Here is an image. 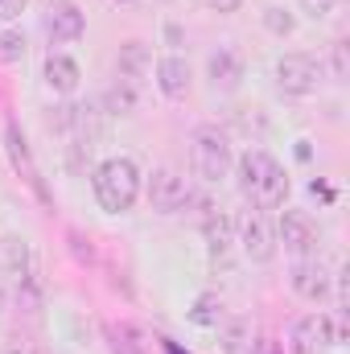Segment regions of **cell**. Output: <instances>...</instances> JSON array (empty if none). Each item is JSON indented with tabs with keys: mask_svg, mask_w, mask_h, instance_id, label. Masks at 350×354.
<instances>
[{
	"mask_svg": "<svg viewBox=\"0 0 350 354\" xmlns=\"http://www.w3.org/2000/svg\"><path fill=\"white\" fill-rule=\"evenodd\" d=\"M29 8V0H0V21H17Z\"/></svg>",
	"mask_w": 350,
	"mask_h": 354,
	"instance_id": "cell-24",
	"label": "cell"
},
{
	"mask_svg": "<svg viewBox=\"0 0 350 354\" xmlns=\"http://www.w3.org/2000/svg\"><path fill=\"white\" fill-rule=\"evenodd\" d=\"M235 174H239V189L243 198L256 206V210H280L284 198H288V177L280 169V161L264 149H248L239 161H235Z\"/></svg>",
	"mask_w": 350,
	"mask_h": 354,
	"instance_id": "cell-1",
	"label": "cell"
},
{
	"mask_svg": "<svg viewBox=\"0 0 350 354\" xmlns=\"http://www.w3.org/2000/svg\"><path fill=\"white\" fill-rule=\"evenodd\" d=\"M288 284H293V292H297L301 301L322 305V301L330 297V288H334V276H330V268L322 264L317 256H309V260H297V264H293Z\"/></svg>",
	"mask_w": 350,
	"mask_h": 354,
	"instance_id": "cell-9",
	"label": "cell"
},
{
	"mask_svg": "<svg viewBox=\"0 0 350 354\" xmlns=\"http://www.w3.org/2000/svg\"><path fill=\"white\" fill-rule=\"evenodd\" d=\"M4 149H8V161H12V169L25 177L42 198H46V189H42V174H37V165H33V157H29V145H25V136H21V128L12 124L8 132H4Z\"/></svg>",
	"mask_w": 350,
	"mask_h": 354,
	"instance_id": "cell-15",
	"label": "cell"
},
{
	"mask_svg": "<svg viewBox=\"0 0 350 354\" xmlns=\"http://www.w3.org/2000/svg\"><path fill=\"white\" fill-rule=\"evenodd\" d=\"M79 83H83V71H79L75 58H66V54H50L46 58V87L54 95H75Z\"/></svg>",
	"mask_w": 350,
	"mask_h": 354,
	"instance_id": "cell-14",
	"label": "cell"
},
{
	"mask_svg": "<svg viewBox=\"0 0 350 354\" xmlns=\"http://www.w3.org/2000/svg\"><path fill=\"white\" fill-rule=\"evenodd\" d=\"M190 161H194V174L202 177V181H210V185L223 181V177L231 174V165H235L227 132H219L214 124L194 128V136H190Z\"/></svg>",
	"mask_w": 350,
	"mask_h": 354,
	"instance_id": "cell-3",
	"label": "cell"
},
{
	"mask_svg": "<svg viewBox=\"0 0 350 354\" xmlns=\"http://www.w3.org/2000/svg\"><path fill=\"white\" fill-rule=\"evenodd\" d=\"M145 194H149V206L161 210V214H177V210L190 202V185H185V177L177 174V169H169V165H161V169L149 174Z\"/></svg>",
	"mask_w": 350,
	"mask_h": 354,
	"instance_id": "cell-8",
	"label": "cell"
},
{
	"mask_svg": "<svg viewBox=\"0 0 350 354\" xmlns=\"http://www.w3.org/2000/svg\"><path fill=\"white\" fill-rule=\"evenodd\" d=\"M149 66H153V54H149L145 41H124V46H120V54H116V71H120V79L140 83V79L149 75Z\"/></svg>",
	"mask_w": 350,
	"mask_h": 354,
	"instance_id": "cell-16",
	"label": "cell"
},
{
	"mask_svg": "<svg viewBox=\"0 0 350 354\" xmlns=\"http://www.w3.org/2000/svg\"><path fill=\"white\" fill-rule=\"evenodd\" d=\"M190 322L202 326V330H214V326L223 322V301H219L214 292H202V297L194 301V309H190Z\"/></svg>",
	"mask_w": 350,
	"mask_h": 354,
	"instance_id": "cell-20",
	"label": "cell"
},
{
	"mask_svg": "<svg viewBox=\"0 0 350 354\" xmlns=\"http://www.w3.org/2000/svg\"><path fill=\"white\" fill-rule=\"evenodd\" d=\"M338 342V326L330 313H309L293 326V338H288V354H326Z\"/></svg>",
	"mask_w": 350,
	"mask_h": 354,
	"instance_id": "cell-6",
	"label": "cell"
},
{
	"mask_svg": "<svg viewBox=\"0 0 350 354\" xmlns=\"http://www.w3.org/2000/svg\"><path fill=\"white\" fill-rule=\"evenodd\" d=\"M136 107H140V87L132 79L116 75V83L103 91V111L107 115H136Z\"/></svg>",
	"mask_w": 350,
	"mask_h": 354,
	"instance_id": "cell-17",
	"label": "cell"
},
{
	"mask_svg": "<svg viewBox=\"0 0 350 354\" xmlns=\"http://www.w3.org/2000/svg\"><path fill=\"white\" fill-rule=\"evenodd\" d=\"M206 79H210V87L219 91H235L239 87V79H243V62H239V54L235 50H227V46H219L210 58H206Z\"/></svg>",
	"mask_w": 350,
	"mask_h": 354,
	"instance_id": "cell-13",
	"label": "cell"
},
{
	"mask_svg": "<svg viewBox=\"0 0 350 354\" xmlns=\"http://www.w3.org/2000/svg\"><path fill=\"white\" fill-rule=\"evenodd\" d=\"M190 83H194V71H190V62L181 54H165L157 62V91L165 99H185L190 95Z\"/></svg>",
	"mask_w": 350,
	"mask_h": 354,
	"instance_id": "cell-11",
	"label": "cell"
},
{
	"mask_svg": "<svg viewBox=\"0 0 350 354\" xmlns=\"http://www.w3.org/2000/svg\"><path fill=\"white\" fill-rule=\"evenodd\" d=\"M4 301H8V297H4V288H0V313H4Z\"/></svg>",
	"mask_w": 350,
	"mask_h": 354,
	"instance_id": "cell-27",
	"label": "cell"
},
{
	"mask_svg": "<svg viewBox=\"0 0 350 354\" xmlns=\"http://www.w3.org/2000/svg\"><path fill=\"white\" fill-rule=\"evenodd\" d=\"M317 79H322V62L313 54H284L276 62V87L284 91V95H293V99L313 95Z\"/></svg>",
	"mask_w": 350,
	"mask_h": 354,
	"instance_id": "cell-5",
	"label": "cell"
},
{
	"mask_svg": "<svg viewBox=\"0 0 350 354\" xmlns=\"http://www.w3.org/2000/svg\"><path fill=\"white\" fill-rule=\"evenodd\" d=\"M272 231H276V248H284L288 256H297V260L317 256L322 231H317V223H313L305 210H280V218H276Z\"/></svg>",
	"mask_w": 350,
	"mask_h": 354,
	"instance_id": "cell-4",
	"label": "cell"
},
{
	"mask_svg": "<svg viewBox=\"0 0 350 354\" xmlns=\"http://www.w3.org/2000/svg\"><path fill=\"white\" fill-rule=\"evenodd\" d=\"M91 189H95L99 210H107V214H128V210L136 206L145 181H140L136 161H128V157H107V161L95 165V174H91Z\"/></svg>",
	"mask_w": 350,
	"mask_h": 354,
	"instance_id": "cell-2",
	"label": "cell"
},
{
	"mask_svg": "<svg viewBox=\"0 0 350 354\" xmlns=\"http://www.w3.org/2000/svg\"><path fill=\"white\" fill-rule=\"evenodd\" d=\"M0 264H4V272H8L12 280L29 276V272H33V260H29V243H25V239H17V235H8V239L0 243Z\"/></svg>",
	"mask_w": 350,
	"mask_h": 354,
	"instance_id": "cell-18",
	"label": "cell"
},
{
	"mask_svg": "<svg viewBox=\"0 0 350 354\" xmlns=\"http://www.w3.org/2000/svg\"><path fill=\"white\" fill-rule=\"evenodd\" d=\"M202 235H206V248H210V260L214 264H227L231 248H235V223L223 214V210H210L202 218Z\"/></svg>",
	"mask_w": 350,
	"mask_h": 354,
	"instance_id": "cell-12",
	"label": "cell"
},
{
	"mask_svg": "<svg viewBox=\"0 0 350 354\" xmlns=\"http://www.w3.org/2000/svg\"><path fill=\"white\" fill-rule=\"evenodd\" d=\"M334 4H338V0H301V8H305L309 17H326V12H334Z\"/></svg>",
	"mask_w": 350,
	"mask_h": 354,
	"instance_id": "cell-25",
	"label": "cell"
},
{
	"mask_svg": "<svg viewBox=\"0 0 350 354\" xmlns=\"http://www.w3.org/2000/svg\"><path fill=\"white\" fill-rule=\"evenodd\" d=\"M202 4H206V8H214V12H235L243 0H202Z\"/></svg>",
	"mask_w": 350,
	"mask_h": 354,
	"instance_id": "cell-26",
	"label": "cell"
},
{
	"mask_svg": "<svg viewBox=\"0 0 350 354\" xmlns=\"http://www.w3.org/2000/svg\"><path fill=\"white\" fill-rule=\"evenodd\" d=\"M330 75H334L338 83L347 79V46H342V41H338L334 50H330Z\"/></svg>",
	"mask_w": 350,
	"mask_h": 354,
	"instance_id": "cell-23",
	"label": "cell"
},
{
	"mask_svg": "<svg viewBox=\"0 0 350 354\" xmlns=\"http://www.w3.org/2000/svg\"><path fill=\"white\" fill-rule=\"evenodd\" d=\"M235 243H239V252H243L252 264H272V256H276V231H272V223L264 218L260 210H248V214L239 218Z\"/></svg>",
	"mask_w": 350,
	"mask_h": 354,
	"instance_id": "cell-7",
	"label": "cell"
},
{
	"mask_svg": "<svg viewBox=\"0 0 350 354\" xmlns=\"http://www.w3.org/2000/svg\"><path fill=\"white\" fill-rule=\"evenodd\" d=\"M46 33H50V41H58V46L79 41V37L87 33V17H83V8H79V4H50Z\"/></svg>",
	"mask_w": 350,
	"mask_h": 354,
	"instance_id": "cell-10",
	"label": "cell"
},
{
	"mask_svg": "<svg viewBox=\"0 0 350 354\" xmlns=\"http://www.w3.org/2000/svg\"><path fill=\"white\" fill-rule=\"evenodd\" d=\"M111 4H136V0H111Z\"/></svg>",
	"mask_w": 350,
	"mask_h": 354,
	"instance_id": "cell-28",
	"label": "cell"
},
{
	"mask_svg": "<svg viewBox=\"0 0 350 354\" xmlns=\"http://www.w3.org/2000/svg\"><path fill=\"white\" fill-rule=\"evenodd\" d=\"M0 58L4 62H21L25 58V33L21 29H4L0 33Z\"/></svg>",
	"mask_w": 350,
	"mask_h": 354,
	"instance_id": "cell-22",
	"label": "cell"
},
{
	"mask_svg": "<svg viewBox=\"0 0 350 354\" xmlns=\"http://www.w3.org/2000/svg\"><path fill=\"white\" fill-rule=\"evenodd\" d=\"M46 4H54V0H46ZM58 4H62V0H58Z\"/></svg>",
	"mask_w": 350,
	"mask_h": 354,
	"instance_id": "cell-29",
	"label": "cell"
},
{
	"mask_svg": "<svg viewBox=\"0 0 350 354\" xmlns=\"http://www.w3.org/2000/svg\"><path fill=\"white\" fill-rule=\"evenodd\" d=\"M264 29H268V33H276V37H288V33L297 29V21H293V12H288V8L268 4V8H264Z\"/></svg>",
	"mask_w": 350,
	"mask_h": 354,
	"instance_id": "cell-21",
	"label": "cell"
},
{
	"mask_svg": "<svg viewBox=\"0 0 350 354\" xmlns=\"http://www.w3.org/2000/svg\"><path fill=\"white\" fill-rule=\"evenodd\" d=\"M223 354H256V326L252 322H227L223 326Z\"/></svg>",
	"mask_w": 350,
	"mask_h": 354,
	"instance_id": "cell-19",
	"label": "cell"
}]
</instances>
